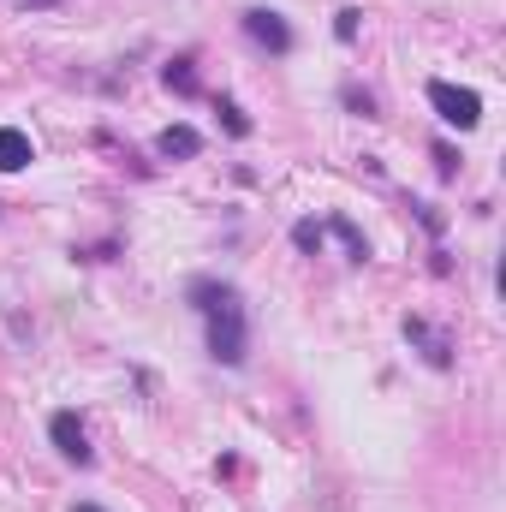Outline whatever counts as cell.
Returning <instances> with one entry per match:
<instances>
[{
	"mask_svg": "<svg viewBox=\"0 0 506 512\" xmlns=\"http://www.w3.org/2000/svg\"><path fill=\"white\" fill-rule=\"evenodd\" d=\"M191 304H197V316L209 322V358L227 364V370H239L245 352H251V316H245L239 286H227V280H197V286H191Z\"/></svg>",
	"mask_w": 506,
	"mask_h": 512,
	"instance_id": "cell-1",
	"label": "cell"
},
{
	"mask_svg": "<svg viewBox=\"0 0 506 512\" xmlns=\"http://www.w3.org/2000/svg\"><path fill=\"white\" fill-rule=\"evenodd\" d=\"M429 102H435L441 126H453V131H477V126H483V96H477V90H465V84L435 78V84H429Z\"/></svg>",
	"mask_w": 506,
	"mask_h": 512,
	"instance_id": "cell-2",
	"label": "cell"
},
{
	"mask_svg": "<svg viewBox=\"0 0 506 512\" xmlns=\"http://www.w3.org/2000/svg\"><path fill=\"white\" fill-rule=\"evenodd\" d=\"M245 36H251L256 48H268V54H292V24L280 12H268V6L245 12Z\"/></svg>",
	"mask_w": 506,
	"mask_h": 512,
	"instance_id": "cell-3",
	"label": "cell"
},
{
	"mask_svg": "<svg viewBox=\"0 0 506 512\" xmlns=\"http://www.w3.org/2000/svg\"><path fill=\"white\" fill-rule=\"evenodd\" d=\"M48 435H54V447H60V459H72V465H96V447H90V435H84V423H78L72 411H54V423H48Z\"/></svg>",
	"mask_w": 506,
	"mask_h": 512,
	"instance_id": "cell-4",
	"label": "cell"
},
{
	"mask_svg": "<svg viewBox=\"0 0 506 512\" xmlns=\"http://www.w3.org/2000/svg\"><path fill=\"white\" fill-rule=\"evenodd\" d=\"M155 155H167V161H191V155H203V131L197 126H167L155 137Z\"/></svg>",
	"mask_w": 506,
	"mask_h": 512,
	"instance_id": "cell-5",
	"label": "cell"
},
{
	"mask_svg": "<svg viewBox=\"0 0 506 512\" xmlns=\"http://www.w3.org/2000/svg\"><path fill=\"white\" fill-rule=\"evenodd\" d=\"M405 340H417V346H423V358H429L435 370H447V364H453V346H447L441 334H429V322H417V316H405Z\"/></svg>",
	"mask_w": 506,
	"mask_h": 512,
	"instance_id": "cell-6",
	"label": "cell"
},
{
	"mask_svg": "<svg viewBox=\"0 0 506 512\" xmlns=\"http://www.w3.org/2000/svg\"><path fill=\"white\" fill-rule=\"evenodd\" d=\"M18 167H30V137L18 126H0V173H18Z\"/></svg>",
	"mask_w": 506,
	"mask_h": 512,
	"instance_id": "cell-7",
	"label": "cell"
},
{
	"mask_svg": "<svg viewBox=\"0 0 506 512\" xmlns=\"http://www.w3.org/2000/svg\"><path fill=\"white\" fill-rule=\"evenodd\" d=\"M322 233H334V239H340V245H346V251L358 256V262H364V256H370V245H364V233H358V227H352V221H346V215H334V221H328V227H322Z\"/></svg>",
	"mask_w": 506,
	"mask_h": 512,
	"instance_id": "cell-8",
	"label": "cell"
},
{
	"mask_svg": "<svg viewBox=\"0 0 506 512\" xmlns=\"http://www.w3.org/2000/svg\"><path fill=\"white\" fill-rule=\"evenodd\" d=\"M161 78H167V90H179V96H197V66H191V60H173Z\"/></svg>",
	"mask_w": 506,
	"mask_h": 512,
	"instance_id": "cell-9",
	"label": "cell"
},
{
	"mask_svg": "<svg viewBox=\"0 0 506 512\" xmlns=\"http://www.w3.org/2000/svg\"><path fill=\"white\" fill-rule=\"evenodd\" d=\"M346 108H352V114H364V120H376V96H370V90H358V84H346Z\"/></svg>",
	"mask_w": 506,
	"mask_h": 512,
	"instance_id": "cell-10",
	"label": "cell"
},
{
	"mask_svg": "<svg viewBox=\"0 0 506 512\" xmlns=\"http://www.w3.org/2000/svg\"><path fill=\"white\" fill-rule=\"evenodd\" d=\"M292 245H298V251H322V227H316V221H298V227H292Z\"/></svg>",
	"mask_w": 506,
	"mask_h": 512,
	"instance_id": "cell-11",
	"label": "cell"
},
{
	"mask_svg": "<svg viewBox=\"0 0 506 512\" xmlns=\"http://www.w3.org/2000/svg\"><path fill=\"white\" fill-rule=\"evenodd\" d=\"M221 120H227L233 137H251V120H245V114H239V102H227V96H221Z\"/></svg>",
	"mask_w": 506,
	"mask_h": 512,
	"instance_id": "cell-12",
	"label": "cell"
},
{
	"mask_svg": "<svg viewBox=\"0 0 506 512\" xmlns=\"http://www.w3.org/2000/svg\"><path fill=\"white\" fill-rule=\"evenodd\" d=\"M334 36H340V42H358V12H352V6L334 12Z\"/></svg>",
	"mask_w": 506,
	"mask_h": 512,
	"instance_id": "cell-13",
	"label": "cell"
},
{
	"mask_svg": "<svg viewBox=\"0 0 506 512\" xmlns=\"http://www.w3.org/2000/svg\"><path fill=\"white\" fill-rule=\"evenodd\" d=\"M24 12H42V6H60V0H18Z\"/></svg>",
	"mask_w": 506,
	"mask_h": 512,
	"instance_id": "cell-14",
	"label": "cell"
},
{
	"mask_svg": "<svg viewBox=\"0 0 506 512\" xmlns=\"http://www.w3.org/2000/svg\"><path fill=\"white\" fill-rule=\"evenodd\" d=\"M72 512H102V507H96V501H78V507H72Z\"/></svg>",
	"mask_w": 506,
	"mask_h": 512,
	"instance_id": "cell-15",
	"label": "cell"
}]
</instances>
